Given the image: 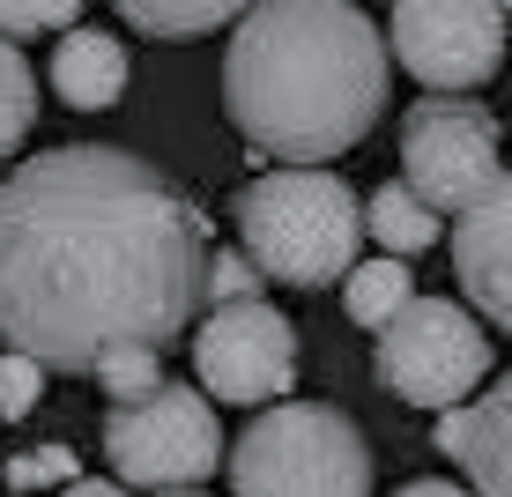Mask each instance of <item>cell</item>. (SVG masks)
Masks as SVG:
<instances>
[{"label": "cell", "instance_id": "obj_8", "mask_svg": "<svg viewBox=\"0 0 512 497\" xmlns=\"http://www.w3.org/2000/svg\"><path fill=\"white\" fill-rule=\"evenodd\" d=\"M386 45L438 97L483 90L505 67V0H394Z\"/></svg>", "mask_w": 512, "mask_h": 497}, {"label": "cell", "instance_id": "obj_25", "mask_svg": "<svg viewBox=\"0 0 512 497\" xmlns=\"http://www.w3.org/2000/svg\"><path fill=\"white\" fill-rule=\"evenodd\" d=\"M505 8H512V0H505Z\"/></svg>", "mask_w": 512, "mask_h": 497}, {"label": "cell", "instance_id": "obj_22", "mask_svg": "<svg viewBox=\"0 0 512 497\" xmlns=\"http://www.w3.org/2000/svg\"><path fill=\"white\" fill-rule=\"evenodd\" d=\"M394 497H475V490H453V483H438V475H423V483H401Z\"/></svg>", "mask_w": 512, "mask_h": 497}, {"label": "cell", "instance_id": "obj_3", "mask_svg": "<svg viewBox=\"0 0 512 497\" xmlns=\"http://www.w3.org/2000/svg\"><path fill=\"white\" fill-rule=\"evenodd\" d=\"M238 245L260 260V275L290 282V290H327L334 275H357V245L372 216L364 201L349 193L342 171L327 164H290V171H268L238 193Z\"/></svg>", "mask_w": 512, "mask_h": 497}, {"label": "cell", "instance_id": "obj_24", "mask_svg": "<svg viewBox=\"0 0 512 497\" xmlns=\"http://www.w3.org/2000/svg\"><path fill=\"white\" fill-rule=\"evenodd\" d=\"M156 497H201V490H156Z\"/></svg>", "mask_w": 512, "mask_h": 497}, {"label": "cell", "instance_id": "obj_9", "mask_svg": "<svg viewBox=\"0 0 512 497\" xmlns=\"http://www.w3.org/2000/svg\"><path fill=\"white\" fill-rule=\"evenodd\" d=\"M193 379L216 401L275 408L297 386V327L268 297H253V305H216L193 327Z\"/></svg>", "mask_w": 512, "mask_h": 497}, {"label": "cell", "instance_id": "obj_17", "mask_svg": "<svg viewBox=\"0 0 512 497\" xmlns=\"http://www.w3.org/2000/svg\"><path fill=\"white\" fill-rule=\"evenodd\" d=\"M0 90H8V112H0V141H8V149H23V141H30V119H38V82H30L23 45L0 52Z\"/></svg>", "mask_w": 512, "mask_h": 497}, {"label": "cell", "instance_id": "obj_5", "mask_svg": "<svg viewBox=\"0 0 512 497\" xmlns=\"http://www.w3.org/2000/svg\"><path fill=\"white\" fill-rule=\"evenodd\" d=\"M372 371L386 394H401L409 408H438L446 416V408H468L475 386L490 379V334L453 297H416L394 327H379Z\"/></svg>", "mask_w": 512, "mask_h": 497}, {"label": "cell", "instance_id": "obj_16", "mask_svg": "<svg viewBox=\"0 0 512 497\" xmlns=\"http://www.w3.org/2000/svg\"><path fill=\"white\" fill-rule=\"evenodd\" d=\"M97 394L112 401V408H134V401H149V394H164V349H119V357H104L97 371Z\"/></svg>", "mask_w": 512, "mask_h": 497}, {"label": "cell", "instance_id": "obj_14", "mask_svg": "<svg viewBox=\"0 0 512 497\" xmlns=\"http://www.w3.org/2000/svg\"><path fill=\"white\" fill-rule=\"evenodd\" d=\"M416 305V275H409V260H364L357 275L342 282V312L357 319V327H394L401 312Z\"/></svg>", "mask_w": 512, "mask_h": 497}, {"label": "cell", "instance_id": "obj_21", "mask_svg": "<svg viewBox=\"0 0 512 497\" xmlns=\"http://www.w3.org/2000/svg\"><path fill=\"white\" fill-rule=\"evenodd\" d=\"M8 483L30 490V483H82V475H75V453H67V446H38V453H23L8 468Z\"/></svg>", "mask_w": 512, "mask_h": 497}, {"label": "cell", "instance_id": "obj_23", "mask_svg": "<svg viewBox=\"0 0 512 497\" xmlns=\"http://www.w3.org/2000/svg\"><path fill=\"white\" fill-rule=\"evenodd\" d=\"M60 497H119V483H97V475H82V483H67Z\"/></svg>", "mask_w": 512, "mask_h": 497}, {"label": "cell", "instance_id": "obj_1", "mask_svg": "<svg viewBox=\"0 0 512 497\" xmlns=\"http://www.w3.org/2000/svg\"><path fill=\"white\" fill-rule=\"evenodd\" d=\"M208 223L156 164L67 141L23 156L0 193V327L45 371L171 349L201 327Z\"/></svg>", "mask_w": 512, "mask_h": 497}, {"label": "cell", "instance_id": "obj_4", "mask_svg": "<svg viewBox=\"0 0 512 497\" xmlns=\"http://www.w3.org/2000/svg\"><path fill=\"white\" fill-rule=\"evenodd\" d=\"M231 497H372V446L327 401H275L231 446Z\"/></svg>", "mask_w": 512, "mask_h": 497}, {"label": "cell", "instance_id": "obj_2", "mask_svg": "<svg viewBox=\"0 0 512 497\" xmlns=\"http://www.w3.org/2000/svg\"><path fill=\"white\" fill-rule=\"evenodd\" d=\"M386 38L357 0H260L223 52V112L268 156L327 164L379 127Z\"/></svg>", "mask_w": 512, "mask_h": 497}, {"label": "cell", "instance_id": "obj_15", "mask_svg": "<svg viewBox=\"0 0 512 497\" xmlns=\"http://www.w3.org/2000/svg\"><path fill=\"white\" fill-rule=\"evenodd\" d=\"M364 216H372V238H379L394 260H409V253H423V245H438V208L423 201L416 186H379L372 201H364Z\"/></svg>", "mask_w": 512, "mask_h": 497}, {"label": "cell", "instance_id": "obj_13", "mask_svg": "<svg viewBox=\"0 0 512 497\" xmlns=\"http://www.w3.org/2000/svg\"><path fill=\"white\" fill-rule=\"evenodd\" d=\"M119 15L141 30V38H164V45H186V38H208L216 23H245L260 0H112Z\"/></svg>", "mask_w": 512, "mask_h": 497}, {"label": "cell", "instance_id": "obj_12", "mask_svg": "<svg viewBox=\"0 0 512 497\" xmlns=\"http://www.w3.org/2000/svg\"><path fill=\"white\" fill-rule=\"evenodd\" d=\"M127 45L104 38V30H67L52 45V97L75 104V112H112L127 97Z\"/></svg>", "mask_w": 512, "mask_h": 497}, {"label": "cell", "instance_id": "obj_7", "mask_svg": "<svg viewBox=\"0 0 512 497\" xmlns=\"http://www.w3.org/2000/svg\"><path fill=\"white\" fill-rule=\"evenodd\" d=\"M104 460H112L119 483L141 490H193L201 475H216V460H231L216 431V401L201 386H164V394L112 408L104 416Z\"/></svg>", "mask_w": 512, "mask_h": 497}, {"label": "cell", "instance_id": "obj_11", "mask_svg": "<svg viewBox=\"0 0 512 497\" xmlns=\"http://www.w3.org/2000/svg\"><path fill=\"white\" fill-rule=\"evenodd\" d=\"M438 453H453L468 468L475 497H512V371L468 408L438 416Z\"/></svg>", "mask_w": 512, "mask_h": 497}, {"label": "cell", "instance_id": "obj_10", "mask_svg": "<svg viewBox=\"0 0 512 497\" xmlns=\"http://www.w3.org/2000/svg\"><path fill=\"white\" fill-rule=\"evenodd\" d=\"M453 275H461V297L490 327L512 334V171L490 186L483 208H468L453 223Z\"/></svg>", "mask_w": 512, "mask_h": 497}, {"label": "cell", "instance_id": "obj_19", "mask_svg": "<svg viewBox=\"0 0 512 497\" xmlns=\"http://www.w3.org/2000/svg\"><path fill=\"white\" fill-rule=\"evenodd\" d=\"M208 297H216V305H253L260 297V260L245 253H216V268H208Z\"/></svg>", "mask_w": 512, "mask_h": 497}, {"label": "cell", "instance_id": "obj_20", "mask_svg": "<svg viewBox=\"0 0 512 497\" xmlns=\"http://www.w3.org/2000/svg\"><path fill=\"white\" fill-rule=\"evenodd\" d=\"M75 15H82V0H0L8 38H30V30H67Z\"/></svg>", "mask_w": 512, "mask_h": 497}, {"label": "cell", "instance_id": "obj_6", "mask_svg": "<svg viewBox=\"0 0 512 497\" xmlns=\"http://www.w3.org/2000/svg\"><path fill=\"white\" fill-rule=\"evenodd\" d=\"M505 179L498 119L475 97H423L401 112V186H416L438 216L461 223Z\"/></svg>", "mask_w": 512, "mask_h": 497}, {"label": "cell", "instance_id": "obj_18", "mask_svg": "<svg viewBox=\"0 0 512 497\" xmlns=\"http://www.w3.org/2000/svg\"><path fill=\"white\" fill-rule=\"evenodd\" d=\"M45 394V364L23 357V349H8V364H0V408H8V423H23L30 408Z\"/></svg>", "mask_w": 512, "mask_h": 497}]
</instances>
